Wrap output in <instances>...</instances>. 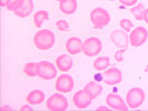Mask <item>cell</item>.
Masks as SVG:
<instances>
[{
    "label": "cell",
    "instance_id": "6da1fadb",
    "mask_svg": "<svg viewBox=\"0 0 148 111\" xmlns=\"http://www.w3.org/2000/svg\"><path fill=\"white\" fill-rule=\"evenodd\" d=\"M56 36L50 29H40L34 36V44L38 50L47 51L55 46Z\"/></svg>",
    "mask_w": 148,
    "mask_h": 111
},
{
    "label": "cell",
    "instance_id": "7a4b0ae2",
    "mask_svg": "<svg viewBox=\"0 0 148 111\" xmlns=\"http://www.w3.org/2000/svg\"><path fill=\"white\" fill-rule=\"evenodd\" d=\"M89 19H90V21H91L95 29L100 30L109 25V22H110V14L104 8L97 7L94 8L90 11Z\"/></svg>",
    "mask_w": 148,
    "mask_h": 111
},
{
    "label": "cell",
    "instance_id": "3957f363",
    "mask_svg": "<svg viewBox=\"0 0 148 111\" xmlns=\"http://www.w3.org/2000/svg\"><path fill=\"white\" fill-rule=\"evenodd\" d=\"M145 97H146V95H145V91L143 89L139 87H135V88L129 89L127 91L125 100H126L128 108L134 110V109L139 108L141 104H144Z\"/></svg>",
    "mask_w": 148,
    "mask_h": 111
},
{
    "label": "cell",
    "instance_id": "277c9868",
    "mask_svg": "<svg viewBox=\"0 0 148 111\" xmlns=\"http://www.w3.org/2000/svg\"><path fill=\"white\" fill-rule=\"evenodd\" d=\"M46 107L50 111H65L68 109V100L61 92H56L46 100Z\"/></svg>",
    "mask_w": 148,
    "mask_h": 111
},
{
    "label": "cell",
    "instance_id": "5b68a950",
    "mask_svg": "<svg viewBox=\"0 0 148 111\" xmlns=\"http://www.w3.org/2000/svg\"><path fill=\"white\" fill-rule=\"evenodd\" d=\"M103 49V42L98 37H89L82 42V53L87 57H97Z\"/></svg>",
    "mask_w": 148,
    "mask_h": 111
},
{
    "label": "cell",
    "instance_id": "8992f818",
    "mask_svg": "<svg viewBox=\"0 0 148 111\" xmlns=\"http://www.w3.org/2000/svg\"><path fill=\"white\" fill-rule=\"evenodd\" d=\"M57 67L50 61H39L37 65V77L44 80H52L57 77Z\"/></svg>",
    "mask_w": 148,
    "mask_h": 111
},
{
    "label": "cell",
    "instance_id": "52a82bcc",
    "mask_svg": "<svg viewBox=\"0 0 148 111\" xmlns=\"http://www.w3.org/2000/svg\"><path fill=\"white\" fill-rule=\"evenodd\" d=\"M148 38V31L145 27H135L130 32H129V41L130 46L134 48H138L141 47L143 44L146 42Z\"/></svg>",
    "mask_w": 148,
    "mask_h": 111
},
{
    "label": "cell",
    "instance_id": "ba28073f",
    "mask_svg": "<svg viewBox=\"0 0 148 111\" xmlns=\"http://www.w3.org/2000/svg\"><path fill=\"white\" fill-rule=\"evenodd\" d=\"M75 87V81L74 78L70 74H61L59 77H57V80L55 83V89L56 91L61 92V93H69L73 91Z\"/></svg>",
    "mask_w": 148,
    "mask_h": 111
},
{
    "label": "cell",
    "instance_id": "9c48e42d",
    "mask_svg": "<svg viewBox=\"0 0 148 111\" xmlns=\"http://www.w3.org/2000/svg\"><path fill=\"white\" fill-rule=\"evenodd\" d=\"M103 81L107 86H116L123 81V72L118 68H108L103 71Z\"/></svg>",
    "mask_w": 148,
    "mask_h": 111
},
{
    "label": "cell",
    "instance_id": "30bf717a",
    "mask_svg": "<svg viewBox=\"0 0 148 111\" xmlns=\"http://www.w3.org/2000/svg\"><path fill=\"white\" fill-rule=\"evenodd\" d=\"M111 42L117 48H124L127 49L128 46H130L129 41V33L123 29H116L110 33Z\"/></svg>",
    "mask_w": 148,
    "mask_h": 111
},
{
    "label": "cell",
    "instance_id": "8fae6325",
    "mask_svg": "<svg viewBox=\"0 0 148 111\" xmlns=\"http://www.w3.org/2000/svg\"><path fill=\"white\" fill-rule=\"evenodd\" d=\"M106 104L112 109L117 111H127L129 108L126 104V100L116 93H108L106 97Z\"/></svg>",
    "mask_w": 148,
    "mask_h": 111
},
{
    "label": "cell",
    "instance_id": "7c38bea8",
    "mask_svg": "<svg viewBox=\"0 0 148 111\" xmlns=\"http://www.w3.org/2000/svg\"><path fill=\"white\" fill-rule=\"evenodd\" d=\"M92 102V99L85 92V90H78L75 92L74 97H73V104L77 109H87L89 106Z\"/></svg>",
    "mask_w": 148,
    "mask_h": 111
},
{
    "label": "cell",
    "instance_id": "4fadbf2b",
    "mask_svg": "<svg viewBox=\"0 0 148 111\" xmlns=\"http://www.w3.org/2000/svg\"><path fill=\"white\" fill-rule=\"evenodd\" d=\"M55 65L57 67V69L61 71V72H68L69 70H71L73 68V58H71V54L69 53H64V54H60L58 56L56 60H55Z\"/></svg>",
    "mask_w": 148,
    "mask_h": 111
},
{
    "label": "cell",
    "instance_id": "5bb4252c",
    "mask_svg": "<svg viewBox=\"0 0 148 111\" xmlns=\"http://www.w3.org/2000/svg\"><path fill=\"white\" fill-rule=\"evenodd\" d=\"M82 42L78 37H70L66 41V51L71 56L80 53L82 52Z\"/></svg>",
    "mask_w": 148,
    "mask_h": 111
},
{
    "label": "cell",
    "instance_id": "9a60e30c",
    "mask_svg": "<svg viewBox=\"0 0 148 111\" xmlns=\"http://www.w3.org/2000/svg\"><path fill=\"white\" fill-rule=\"evenodd\" d=\"M45 99H46V96H45L44 91L39 89H35V90H31L27 95V104L31 106H39L44 102Z\"/></svg>",
    "mask_w": 148,
    "mask_h": 111
},
{
    "label": "cell",
    "instance_id": "2e32d148",
    "mask_svg": "<svg viewBox=\"0 0 148 111\" xmlns=\"http://www.w3.org/2000/svg\"><path fill=\"white\" fill-rule=\"evenodd\" d=\"M77 0H60L59 1V10L64 15L70 16L74 15L77 10Z\"/></svg>",
    "mask_w": 148,
    "mask_h": 111
},
{
    "label": "cell",
    "instance_id": "e0dca14e",
    "mask_svg": "<svg viewBox=\"0 0 148 111\" xmlns=\"http://www.w3.org/2000/svg\"><path fill=\"white\" fill-rule=\"evenodd\" d=\"M84 90H85V92H86L92 100H95L97 97L101 95V92H103V87H101L99 83H97V82L90 81V82H88V83H86V86L84 87Z\"/></svg>",
    "mask_w": 148,
    "mask_h": 111
},
{
    "label": "cell",
    "instance_id": "ac0fdd59",
    "mask_svg": "<svg viewBox=\"0 0 148 111\" xmlns=\"http://www.w3.org/2000/svg\"><path fill=\"white\" fill-rule=\"evenodd\" d=\"M34 8H35V5H34V1L32 0H25V2H23V5L21 6V8L18 9L14 14L17 17H19V18H26V17H29L32 14Z\"/></svg>",
    "mask_w": 148,
    "mask_h": 111
},
{
    "label": "cell",
    "instance_id": "d6986e66",
    "mask_svg": "<svg viewBox=\"0 0 148 111\" xmlns=\"http://www.w3.org/2000/svg\"><path fill=\"white\" fill-rule=\"evenodd\" d=\"M49 19V14L47 10H38L34 14V25L36 28H41L42 23Z\"/></svg>",
    "mask_w": 148,
    "mask_h": 111
},
{
    "label": "cell",
    "instance_id": "ffe728a7",
    "mask_svg": "<svg viewBox=\"0 0 148 111\" xmlns=\"http://www.w3.org/2000/svg\"><path fill=\"white\" fill-rule=\"evenodd\" d=\"M92 66L97 71H105L110 66V59L109 57H98L95 59Z\"/></svg>",
    "mask_w": 148,
    "mask_h": 111
},
{
    "label": "cell",
    "instance_id": "44dd1931",
    "mask_svg": "<svg viewBox=\"0 0 148 111\" xmlns=\"http://www.w3.org/2000/svg\"><path fill=\"white\" fill-rule=\"evenodd\" d=\"M145 11H146V8L143 3H137L133 7L130 8V14L134 16V18L138 21L144 20V16H145Z\"/></svg>",
    "mask_w": 148,
    "mask_h": 111
},
{
    "label": "cell",
    "instance_id": "7402d4cb",
    "mask_svg": "<svg viewBox=\"0 0 148 111\" xmlns=\"http://www.w3.org/2000/svg\"><path fill=\"white\" fill-rule=\"evenodd\" d=\"M37 65L38 62H27L23 66V74L27 77H37Z\"/></svg>",
    "mask_w": 148,
    "mask_h": 111
},
{
    "label": "cell",
    "instance_id": "603a6c76",
    "mask_svg": "<svg viewBox=\"0 0 148 111\" xmlns=\"http://www.w3.org/2000/svg\"><path fill=\"white\" fill-rule=\"evenodd\" d=\"M23 2H25V0H8L6 9L9 10V11H11V12H16L18 9L21 8Z\"/></svg>",
    "mask_w": 148,
    "mask_h": 111
},
{
    "label": "cell",
    "instance_id": "cb8c5ba5",
    "mask_svg": "<svg viewBox=\"0 0 148 111\" xmlns=\"http://www.w3.org/2000/svg\"><path fill=\"white\" fill-rule=\"evenodd\" d=\"M119 26H120V29L125 30L128 33L134 29L133 22L130 21L129 19H126V18H124V19H121V20L119 21Z\"/></svg>",
    "mask_w": 148,
    "mask_h": 111
},
{
    "label": "cell",
    "instance_id": "d4e9b609",
    "mask_svg": "<svg viewBox=\"0 0 148 111\" xmlns=\"http://www.w3.org/2000/svg\"><path fill=\"white\" fill-rule=\"evenodd\" d=\"M55 26H56L57 30H59L61 32H68V31H70V26H69V23H68L66 20H64V19L57 20Z\"/></svg>",
    "mask_w": 148,
    "mask_h": 111
},
{
    "label": "cell",
    "instance_id": "484cf974",
    "mask_svg": "<svg viewBox=\"0 0 148 111\" xmlns=\"http://www.w3.org/2000/svg\"><path fill=\"white\" fill-rule=\"evenodd\" d=\"M126 51V49H124V48H119L117 51L115 52V60H116V62H123L124 61V53Z\"/></svg>",
    "mask_w": 148,
    "mask_h": 111
},
{
    "label": "cell",
    "instance_id": "4316f807",
    "mask_svg": "<svg viewBox=\"0 0 148 111\" xmlns=\"http://www.w3.org/2000/svg\"><path fill=\"white\" fill-rule=\"evenodd\" d=\"M119 2L124 6H127V7H133V6L138 3V0H119Z\"/></svg>",
    "mask_w": 148,
    "mask_h": 111
},
{
    "label": "cell",
    "instance_id": "83f0119b",
    "mask_svg": "<svg viewBox=\"0 0 148 111\" xmlns=\"http://www.w3.org/2000/svg\"><path fill=\"white\" fill-rule=\"evenodd\" d=\"M20 110L21 111H32L34 109H32V107H31V104H23L21 108H20Z\"/></svg>",
    "mask_w": 148,
    "mask_h": 111
},
{
    "label": "cell",
    "instance_id": "f1b7e54d",
    "mask_svg": "<svg viewBox=\"0 0 148 111\" xmlns=\"http://www.w3.org/2000/svg\"><path fill=\"white\" fill-rule=\"evenodd\" d=\"M0 109H1L2 111H11L12 110V108H11V107H9V106H7V104H2Z\"/></svg>",
    "mask_w": 148,
    "mask_h": 111
},
{
    "label": "cell",
    "instance_id": "f546056e",
    "mask_svg": "<svg viewBox=\"0 0 148 111\" xmlns=\"http://www.w3.org/2000/svg\"><path fill=\"white\" fill-rule=\"evenodd\" d=\"M109 109H110V108H109L108 106H105V107H98L96 110L97 111H108Z\"/></svg>",
    "mask_w": 148,
    "mask_h": 111
},
{
    "label": "cell",
    "instance_id": "4dcf8cb0",
    "mask_svg": "<svg viewBox=\"0 0 148 111\" xmlns=\"http://www.w3.org/2000/svg\"><path fill=\"white\" fill-rule=\"evenodd\" d=\"M144 21L148 23V8L146 9V11H145V16H144Z\"/></svg>",
    "mask_w": 148,
    "mask_h": 111
},
{
    "label": "cell",
    "instance_id": "1f68e13d",
    "mask_svg": "<svg viewBox=\"0 0 148 111\" xmlns=\"http://www.w3.org/2000/svg\"><path fill=\"white\" fill-rule=\"evenodd\" d=\"M7 3H8V0H1V7L6 8Z\"/></svg>",
    "mask_w": 148,
    "mask_h": 111
},
{
    "label": "cell",
    "instance_id": "d6a6232c",
    "mask_svg": "<svg viewBox=\"0 0 148 111\" xmlns=\"http://www.w3.org/2000/svg\"><path fill=\"white\" fill-rule=\"evenodd\" d=\"M145 72H146V74H148V66L146 67V69H145Z\"/></svg>",
    "mask_w": 148,
    "mask_h": 111
},
{
    "label": "cell",
    "instance_id": "836d02e7",
    "mask_svg": "<svg viewBox=\"0 0 148 111\" xmlns=\"http://www.w3.org/2000/svg\"><path fill=\"white\" fill-rule=\"evenodd\" d=\"M109 1H116V0H109Z\"/></svg>",
    "mask_w": 148,
    "mask_h": 111
},
{
    "label": "cell",
    "instance_id": "e575fe53",
    "mask_svg": "<svg viewBox=\"0 0 148 111\" xmlns=\"http://www.w3.org/2000/svg\"><path fill=\"white\" fill-rule=\"evenodd\" d=\"M57 1H60V0H57Z\"/></svg>",
    "mask_w": 148,
    "mask_h": 111
}]
</instances>
